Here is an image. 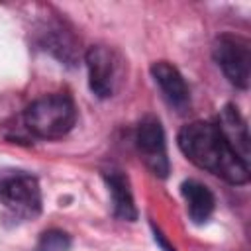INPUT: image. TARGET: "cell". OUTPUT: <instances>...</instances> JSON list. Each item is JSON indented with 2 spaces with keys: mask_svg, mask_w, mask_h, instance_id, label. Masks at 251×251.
I'll return each instance as SVG.
<instances>
[{
  "mask_svg": "<svg viewBox=\"0 0 251 251\" xmlns=\"http://www.w3.org/2000/svg\"><path fill=\"white\" fill-rule=\"evenodd\" d=\"M135 147H137L139 159L155 176L159 178L169 176L171 163L167 153V139H165L163 124L157 116L147 114L139 120L135 129Z\"/></svg>",
  "mask_w": 251,
  "mask_h": 251,
  "instance_id": "obj_5",
  "label": "cell"
},
{
  "mask_svg": "<svg viewBox=\"0 0 251 251\" xmlns=\"http://www.w3.org/2000/svg\"><path fill=\"white\" fill-rule=\"evenodd\" d=\"M176 143L182 155L198 169L235 186L249 180V165L231 151L214 122H190L182 126Z\"/></svg>",
  "mask_w": 251,
  "mask_h": 251,
  "instance_id": "obj_1",
  "label": "cell"
},
{
  "mask_svg": "<svg viewBox=\"0 0 251 251\" xmlns=\"http://www.w3.org/2000/svg\"><path fill=\"white\" fill-rule=\"evenodd\" d=\"M104 182L108 186L110 198H112V210L114 216L118 220L124 222H135L137 220V208H135V200H133V192H131V184L129 178L124 171L120 169H108L102 173Z\"/></svg>",
  "mask_w": 251,
  "mask_h": 251,
  "instance_id": "obj_10",
  "label": "cell"
},
{
  "mask_svg": "<svg viewBox=\"0 0 251 251\" xmlns=\"http://www.w3.org/2000/svg\"><path fill=\"white\" fill-rule=\"evenodd\" d=\"M153 231H155V241L161 245V249H163V251H176V249H175V247H173V245H171V243L165 239V235H163V233H161V231H159L155 226H153Z\"/></svg>",
  "mask_w": 251,
  "mask_h": 251,
  "instance_id": "obj_13",
  "label": "cell"
},
{
  "mask_svg": "<svg viewBox=\"0 0 251 251\" xmlns=\"http://www.w3.org/2000/svg\"><path fill=\"white\" fill-rule=\"evenodd\" d=\"M37 43L43 51L53 55L63 65L75 67L78 61V41L75 35L59 22L43 24L37 35Z\"/></svg>",
  "mask_w": 251,
  "mask_h": 251,
  "instance_id": "obj_7",
  "label": "cell"
},
{
  "mask_svg": "<svg viewBox=\"0 0 251 251\" xmlns=\"http://www.w3.org/2000/svg\"><path fill=\"white\" fill-rule=\"evenodd\" d=\"M218 129L222 131L224 139L227 141V145L231 147V151L249 165V157H251V139H249V127L247 122L243 118V114L239 112V108L235 104H226L220 112L218 118Z\"/></svg>",
  "mask_w": 251,
  "mask_h": 251,
  "instance_id": "obj_9",
  "label": "cell"
},
{
  "mask_svg": "<svg viewBox=\"0 0 251 251\" xmlns=\"http://www.w3.org/2000/svg\"><path fill=\"white\" fill-rule=\"evenodd\" d=\"M212 57L226 78L241 90L249 88L251 78V43L247 37L235 33H222L216 37Z\"/></svg>",
  "mask_w": 251,
  "mask_h": 251,
  "instance_id": "obj_4",
  "label": "cell"
},
{
  "mask_svg": "<svg viewBox=\"0 0 251 251\" xmlns=\"http://www.w3.org/2000/svg\"><path fill=\"white\" fill-rule=\"evenodd\" d=\"M180 194L186 202L188 218L194 224H204L210 220V216L214 214V208H216V198L206 184H202L200 180H194V178H186L180 184Z\"/></svg>",
  "mask_w": 251,
  "mask_h": 251,
  "instance_id": "obj_11",
  "label": "cell"
},
{
  "mask_svg": "<svg viewBox=\"0 0 251 251\" xmlns=\"http://www.w3.org/2000/svg\"><path fill=\"white\" fill-rule=\"evenodd\" d=\"M71 249V237L61 229H49L43 231L35 251H69Z\"/></svg>",
  "mask_w": 251,
  "mask_h": 251,
  "instance_id": "obj_12",
  "label": "cell"
},
{
  "mask_svg": "<svg viewBox=\"0 0 251 251\" xmlns=\"http://www.w3.org/2000/svg\"><path fill=\"white\" fill-rule=\"evenodd\" d=\"M84 63L88 69V86L94 96L110 98L116 94L122 82V59L106 45H92L84 53Z\"/></svg>",
  "mask_w": 251,
  "mask_h": 251,
  "instance_id": "obj_6",
  "label": "cell"
},
{
  "mask_svg": "<svg viewBox=\"0 0 251 251\" xmlns=\"http://www.w3.org/2000/svg\"><path fill=\"white\" fill-rule=\"evenodd\" d=\"M25 127L41 139H59L76 124L75 100L65 92L45 94L33 100L24 112Z\"/></svg>",
  "mask_w": 251,
  "mask_h": 251,
  "instance_id": "obj_2",
  "label": "cell"
},
{
  "mask_svg": "<svg viewBox=\"0 0 251 251\" xmlns=\"http://www.w3.org/2000/svg\"><path fill=\"white\" fill-rule=\"evenodd\" d=\"M0 204L16 220H33L41 214V188L29 173L0 175Z\"/></svg>",
  "mask_w": 251,
  "mask_h": 251,
  "instance_id": "obj_3",
  "label": "cell"
},
{
  "mask_svg": "<svg viewBox=\"0 0 251 251\" xmlns=\"http://www.w3.org/2000/svg\"><path fill=\"white\" fill-rule=\"evenodd\" d=\"M151 76L159 86L163 98L173 108L184 112L190 106V90L184 82V76L175 65H171L169 61H155L151 65Z\"/></svg>",
  "mask_w": 251,
  "mask_h": 251,
  "instance_id": "obj_8",
  "label": "cell"
}]
</instances>
